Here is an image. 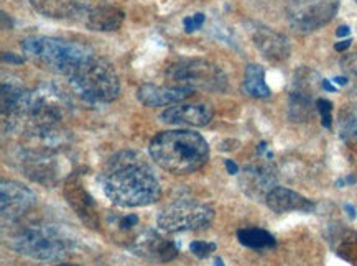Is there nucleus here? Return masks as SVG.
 Listing matches in <instances>:
<instances>
[{"mask_svg":"<svg viewBox=\"0 0 357 266\" xmlns=\"http://www.w3.org/2000/svg\"><path fill=\"white\" fill-rule=\"evenodd\" d=\"M100 185L119 208H144L157 203L162 196L157 174L135 151L114 155L100 173Z\"/></svg>","mask_w":357,"mask_h":266,"instance_id":"f257e3e1","label":"nucleus"},{"mask_svg":"<svg viewBox=\"0 0 357 266\" xmlns=\"http://www.w3.org/2000/svg\"><path fill=\"white\" fill-rule=\"evenodd\" d=\"M150 157L165 171L191 174L208 163L209 145L193 130H167L150 141Z\"/></svg>","mask_w":357,"mask_h":266,"instance_id":"f03ea898","label":"nucleus"},{"mask_svg":"<svg viewBox=\"0 0 357 266\" xmlns=\"http://www.w3.org/2000/svg\"><path fill=\"white\" fill-rule=\"evenodd\" d=\"M68 79V93L73 99L89 105L107 104L119 97L121 82L114 66L104 58L91 53L73 70Z\"/></svg>","mask_w":357,"mask_h":266,"instance_id":"7ed1b4c3","label":"nucleus"},{"mask_svg":"<svg viewBox=\"0 0 357 266\" xmlns=\"http://www.w3.org/2000/svg\"><path fill=\"white\" fill-rule=\"evenodd\" d=\"M20 47L25 58L36 66L65 77L93 53L84 45L53 36H30L22 41Z\"/></svg>","mask_w":357,"mask_h":266,"instance_id":"20e7f679","label":"nucleus"},{"mask_svg":"<svg viewBox=\"0 0 357 266\" xmlns=\"http://www.w3.org/2000/svg\"><path fill=\"white\" fill-rule=\"evenodd\" d=\"M7 227V226H3ZM7 242L17 253L38 261H58L70 253V243L58 228L47 224L15 222Z\"/></svg>","mask_w":357,"mask_h":266,"instance_id":"39448f33","label":"nucleus"},{"mask_svg":"<svg viewBox=\"0 0 357 266\" xmlns=\"http://www.w3.org/2000/svg\"><path fill=\"white\" fill-rule=\"evenodd\" d=\"M167 77L172 86L190 87V89L224 93L227 77L216 64L206 59H180L167 68Z\"/></svg>","mask_w":357,"mask_h":266,"instance_id":"423d86ee","label":"nucleus"},{"mask_svg":"<svg viewBox=\"0 0 357 266\" xmlns=\"http://www.w3.org/2000/svg\"><path fill=\"white\" fill-rule=\"evenodd\" d=\"M214 220V209L209 204L198 201L180 199L167 205L160 212L157 224L163 232L176 233L186 230H203Z\"/></svg>","mask_w":357,"mask_h":266,"instance_id":"0eeeda50","label":"nucleus"},{"mask_svg":"<svg viewBox=\"0 0 357 266\" xmlns=\"http://www.w3.org/2000/svg\"><path fill=\"white\" fill-rule=\"evenodd\" d=\"M340 0H288L287 18L295 30L310 33L333 20Z\"/></svg>","mask_w":357,"mask_h":266,"instance_id":"6e6552de","label":"nucleus"},{"mask_svg":"<svg viewBox=\"0 0 357 266\" xmlns=\"http://www.w3.org/2000/svg\"><path fill=\"white\" fill-rule=\"evenodd\" d=\"M63 194H65L66 203L70 204V208L75 210L77 217L81 219V222L86 227L98 230L100 226V217H99V209L96 204L94 197L89 194L88 189L84 187L82 182V174L79 171L71 173L70 176L65 180L63 185Z\"/></svg>","mask_w":357,"mask_h":266,"instance_id":"1a4fd4ad","label":"nucleus"},{"mask_svg":"<svg viewBox=\"0 0 357 266\" xmlns=\"http://www.w3.org/2000/svg\"><path fill=\"white\" fill-rule=\"evenodd\" d=\"M36 204L35 192L17 181H3L0 186V205H2V224L10 226L22 220Z\"/></svg>","mask_w":357,"mask_h":266,"instance_id":"9d476101","label":"nucleus"},{"mask_svg":"<svg viewBox=\"0 0 357 266\" xmlns=\"http://www.w3.org/2000/svg\"><path fill=\"white\" fill-rule=\"evenodd\" d=\"M129 250L137 256L155 261V263H168L178 255V247L175 242L168 240L153 230H146L137 235L129 243Z\"/></svg>","mask_w":357,"mask_h":266,"instance_id":"9b49d317","label":"nucleus"},{"mask_svg":"<svg viewBox=\"0 0 357 266\" xmlns=\"http://www.w3.org/2000/svg\"><path fill=\"white\" fill-rule=\"evenodd\" d=\"M277 176L273 168L267 163H255L249 164V166L244 168L241 178L242 189H244L245 194H249L254 199H259V197H267L270 191L275 187Z\"/></svg>","mask_w":357,"mask_h":266,"instance_id":"f8f14e48","label":"nucleus"},{"mask_svg":"<svg viewBox=\"0 0 357 266\" xmlns=\"http://www.w3.org/2000/svg\"><path fill=\"white\" fill-rule=\"evenodd\" d=\"M213 109L204 104H178L162 114V120L170 125L204 127L213 120Z\"/></svg>","mask_w":357,"mask_h":266,"instance_id":"ddd939ff","label":"nucleus"},{"mask_svg":"<svg viewBox=\"0 0 357 266\" xmlns=\"http://www.w3.org/2000/svg\"><path fill=\"white\" fill-rule=\"evenodd\" d=\"M195 91L190 87L181 86H155L144 84L137 89V99L146 107H162V105H170L181 102L190 97Z\"/></svg>","mask_w":357,"mask_h":266,"instance_id":"4468645a","label":"nucleus"},{"mask_svg":"<svg viewBox=\"0 0 357 266\" xmlns=\"http://www.w3.org/2000/svg\"><path fill=\"white\" fill-rule=\"evenodd\" d=\"M40 13L52 18H71L99 7V0H30Z\"/></svg>","mask_w":357,"mask_h":266,"instance_id":"2eb2a0df","label":"nucleus"},{"mask_svg":"<svg viewBox=\"0 0 357 266\" xmlns=\"http://www.w3.org/2000/svg\"><path fill=\"white\" fill-rule=\"evenodd\" d=\"M254 43L259 48V52L270 61L280 63L290 58L291 49L287 36L272 29H267V26H260L254 31Z\"/></svg>","mask_w":357,"mask_h":266,"instance_id":"dca6fc26","label":"nucleus"},{"mask_svg":"<svg viewBox=\"0 0 357 266\" xmlns=\"http://www.w3.org/2000/svg\"><path fill=\"white\" fill-rule=\"evenodd\" d=\"M268 209L273 212L283 214L291 212V210H301V212H311L314 209V204L310 199H306L298 192L287 189V187H273L265 197Z\"/></svg>","mask_w":357,"mask_h":266,"instance_id":"f3484780","label":"nucleus"},{"mask_svg":"<svg viewBox=\"0 0 357 266\" xmlns=\"http://www.w3.org/2000/svg\"><path fill=\"white\" fill-rule=\"evenodd\" d=\"M123 12L112 6H99L93 8L86 18V26L93 31H114L123 24Z\"/></svg>","mask_w":357,"mask_h":266,"instance_id":"a211bd4d","label":"nucleus"},{"mask_svg":"<svg viewBox=\"0 0 357 266\" xmlns=\"http://www.w3.org/2000/svg\"><path fill=\"white\" fill-rule=\"evenodd\" d=\"M328 237L334 253L352 265H357V232L336 227L329 232Z\"/></svg>","mask_w":357,"mask_h":266,"instance_id":"6ab92c4d","label":"nucleus"},{"mask_svg":"<svg viewBox=\"0 0 357 266\" xmlns=\"http://www.w3.org/2000/svg\"><path fill=\"white\" fill-rule=\"evenodd\" d=\"M317 104H313V95L291 91L288 97V116L293 122H306L313 117Z\"/></svg>","mask_w":357,"mask_h":266,"instance_id":"aec40b11","label":"nucleus"},{"mask_svg":"<svg viewBox=\"0 0 357 266\" xmlns=\"http://www.w3.org/2000/svg\"><path fill=\"white\" fill-rule=\"evenodd\" d=\"M340 136L342 141L357 153V104L344 105L340 112Z\"/></svg>","mask_w":357,"mask_h":266,"instance_id":"412c9836","label":"nucleus"},{"mask_svg":"<svg viewBox=\"0 0 357 266\" xmlns=\"http://www.w3.org/2000/svg\"><path fill=\"white\" fill-rule=\"evenodd\" d=\"M237 240L241 242V245L247 247L252 250H265V249H273L277 245L275 237L272 233L264 230V228H241L237 230Z\"/></svg>","mask_w":357,"mask_h":266,"instance_id":"4be33fe9","label":"nucleus"},{"mask_svg":"<svg viewBox=\"0 0 357 266\" xmlns=\"http://www.w3.org/2000/svg\"><path fill=\"white\" fill-rule=\"evenodd\" d=\"M244 89L247 94L257 99H268L270 89L265 82V70L259 64H249L244 75Z\"/></svg>","mask_w":357,"mask_h":266,"instance_id":"5701e85b","label":"nucleus"},{"mask_svg":"<svg viewBox=\"0 0 357 266\" xmlns=\"http://www.w3.org/2000/svg\"><path fill=\"white\" fill-rule=\"evenodd\" d=\"M341 68H342V71H344L347 79L354 82L357 87V53L347 54V56L342 58Z\"/></svg>","mask_w":357,"mask_h":266,"instance_id":"b1692460","label":"nucleus"},{"mask_svg":"<svg viewBox=\"0 0 357 266\" xmlns=\"http://www.w3.org/2000/svg\"><path fill=\"white\" fill-rule=\"evenodd\" d=\"M317 110L321 116V125L324 128H331L333 125V102H329L326 99H318L317 100Z\"/></svg>","mask_w":357,"mask_h":266,"instance_id":"393cba45","label":"nucleus"},{"mask_svg":"<svg viewBox=\"0 0 357 266\" xmlns=\"http://www.w3.org/2000/svg\"><path fill=\"white\" fill-rule=\"evenodd\" d=\"M190 250L193 251V255L198 256V258H208L213 251H216V245L209 242L196 240V242H191Z\"/></svg>","mask_w":357,"mask_h":266,"instance_id":"a878e982","label":"nucleus"},{"mask_svg":"<svg viewBox=\"0 0 357 266\" xmlns=\"http://www.w3.org/2000/svg\"><path fill=\"white\" fill-rule=\"evenodd\" d=\"M204 20H206V17L203 15V13H195L193 17H186L185 20H183L185 31L186 33H193V31L199 30L201 26L204 25Z\"/></svg>","mask_w":357,"mask_h":266,"instance_id":"bb28decb","label":"nucleus"},{"mask_svg":"<svg viewBox=\"0 0 357 266\" xmlns=\"http://www.w3.org/2000/svg\"><path fill=\"white\" fill-rule=\"evenodd\" d=\"M137 226H139V215L135 214L122 215V217L117 219V227L121 232H130Z\"/></svg>","mask_w":357,"mask_h":266,"instance_id":"cd10ccee","label":"nucleus"},{"mask_svg":"<svg viewBox=\"0 0 357 266\" xmlns=\"http://www.w3.org/2000/svg\"><path fill=\"white\" fill-rule=\"evenodd\" d=\"M2 59L6 63H13V64H22L25 61L24 58L22 56H17V54H13V53H3L2 54Z\"/></svg>","mask_w":357,"mask_h":266,"instance_id":"c85d7f7f","label":"nucleus"},{"mask_svg":"<svg viewBox=\"0 0 357 266\" xmlns=\"http://www.w3.org/2000/svg\"><path fill=\"white\" fill-rule=\"evenodd\" d=\"M351 43H352V40H349V38L342 40V41H337V43L334 45V49H336L337 53H342V52H346V49L351 47Z\"/></svg>","mask_w":357,"mask_h":266,"instance_id":"c756f323","label":"nucleus"},{"mask_svg":"<svg viewBox=\"0 0 357 266\" xmlns=\"http://www.w3.org/2000/svg\"><path fill=\"white\" fill-rule=\"evenodd\" d=\"M226 168H227V173L229 174H237L239 173V166L232 162V159H226Z\"/></svg>","mask_w":357,"mask_h":266,"instance_id":"7c9ffc66","label":"nucleus"},{"mask_svg":"<svg viewBox=\"0 0 357 266\" xmlns=\"http://www.w3.org/2000/svg\"><path fill=\"white\" fill-rule=\"evenodd\" d=\"M349 33H351V29H349V26H346V25H342V26H340V29L336 30L337 38H342V36H347Z\"/></svg>","mask_w":357,"mask_h":266,"instance_id":"2f4dec72","label":"nucleus"},{"mask_svg":"<svg viewBox=\"0 0 357 266\" xmlns=\"http://www.w3.org/2000/svg\"><path fill=\"white\" fill-rule=\"evenodd\" d=\"M321 86H323L324 91H328V93H336V87H334L328 79H323L321 81Z\"/></svg>","mask_w":357,"mask_h":266,"instance_id":"473e14b6","label":"nucleus"},{"mask_svg":"<svg viewBox=\"0 0 357 266\" xmlns=\"http://www.w3.org/2000/svg\"><path fill=\"white\" fill-rule=\"evenodd\" d=\"M334 82H336V84H340V86H346L347 82H349V79H347L346 76H337V77H334Z\"/></svg>","mask_w":357,"mask_h":266,"instance_id":"72a5a7b5","label":"nucleus"},{"mask_svg":"<svg viewBox=\"0 0 357 266\" xmlns=\"http://www.w3.org/2000/svg\"><path fill=\"white\" fill-rule=\"evenodd\" d=\"M344 209H346V212H347V215H349L351 219H354V217H356V209L352 208V205L346 204V205H344Z\"/></svg>","mask_w":357,"mask_h":266,"instance_id":"f704fd0d","label":"nucleus"},{"mask_svg":"<svg viewBox=\"0 0 357 266\" xmlns=\"http://www.w3.org/2000/svg\"><path fill=\"white\" fill-rule=\"evenodd\" d=\"M265 150H267V143H265V141H262V143L259 145V148H257V153H259V155H262Z\"/></svg>","mask_w":357,"mask_h":266,"instance_id":"c9c22d12","label":"nucleus"},{"mask_svg":"<svg viewBox=\"0 0 357 266\" xmlns=\"http://www.w3.org/2000/svg\"><path fill=\"white\" fill-rule=\"evenodd\" d=\"M214 265H216V266H224V261L221 258H216V260H214Z\"/></svg>","mask_w":357,"mask_h":266,"instance_id":"e433bc0d","label":"nucleus"},{"mask_svg":"<svg viewBox=\"0 0 357 266\" xmlns=\"http://www.w3.org/2000/svg\"><path fill=\"white\" fill-rule=\"evenodd\" d=\"M54 266H76V265H70V263H59V265H54Z\"/></svg>","mask_w":357,"mask_h":266,"instance_id":"4c0bfd02","label":"nucleus"}]
</instances>
